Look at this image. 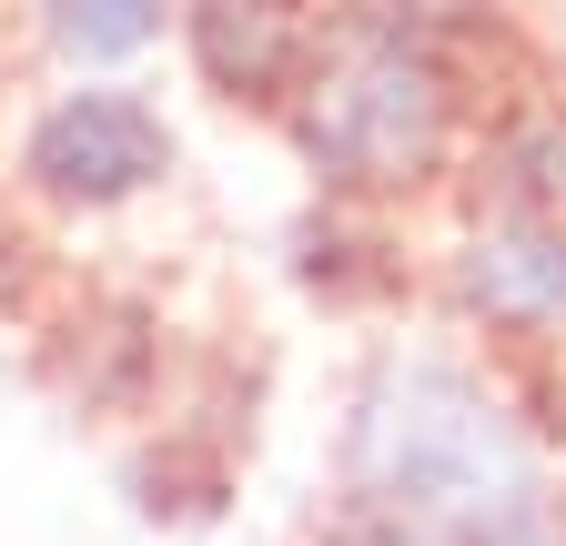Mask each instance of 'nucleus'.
I'll return each mask as SVG.
<instances>
[{"label": "nucleus", "mask_w": 566, "mask_h": 546, "mask_svg": "<svg viewBox=\"0 0 566 546\" xmlns=\"http://www.w3.org/2000/svg\"><path fill=\"white\" fill-rule=\"evenodd\" d=\"M455 304L495 334H566V223L556 213H495L455 253Z\"/></svg>", "instance_id": "39448f33"}, {"label": "nucleus", "mask_w": 566, "mask_h": 546, "mask_svg": "<svg viewBox=\"0 0 566 546\" xmlns=\"http://www.w3.org/2000/svg\"><path fill=\"white\" fill-rule=\"evenodd\" d=\"M21 263H31V243H21V223H11V213H0V294L21 284Z\"/></svg>", "instance_id": "1a4fd4ad"}, {"label": "nucleus", "mask_w": 566, "mask_h": 546, "mask_svg": "<svg viewBox=\"0 0 566 546\" xmlns=\"http://www.w3.org/2000/svg\"><path fill=\"white\" fill-rule=\"evenodd\" d=\"M283 122H294V143H304L324 192L395 202V192L446 172L455 132H465V92H455V61H446L424 11L354 0L334 21V41L314 51V82Z\"/></svg>", "instance_id": "f03ea898"}, {"label": "nucleus", "mask_w": 566, "mask_h": 546, "mask_svg": "<svg viewBox=\"0 0 566 546\" xmlns=\"http://www.w3.org/2000/svg\"><path fill=\"white\" fill-rule=\"evenodd\" d=\"M182 51L212 102L233 112H294L314 82L324 21L314 0H182Z\"/></svg>", "instance_id": "20e7f679"}, {"label": "nucleus", "mask_w": 566, "mask_h": 546, "mask_svg": "<svg viewBox=\"0 0 566 546\" xmlns=\"http://www.w3.org/2000/svg\"><path fill=\"white\" fill-rule=\"evenodd\" d=\"M172 21V0H41V41L82 72H112V61L153 51Z\"/></svg>", "instance_id": "423d86ee"}, {"label": "nucleus", "mask_w": 566, "mask_h": 546, "mask_svg": "<svg viewBox=\"0 0 566 546\" xmlns=\"http://www.w3.org/2000/svg\"><path fill=\"white\" fill-rule=\"evenodd\" d=\"M536 506V465L455 365H385L344 426V516L405 546H455L485 516Z\"/></svg>", "instance_id": "f257e3e1"}, {"label": "nucleus", "mask_w": 566, "mask_h": 546, "mask_svg": "<svg viewBox=\"0 0 566 546\" xmlns=\"http://www.w3.org/2000/svg\"><path fill=\"white\" fill-rule=\"evenodd\" d=\"M163 172H172V122L132 82H71L21 132V192H41L51 213H122Z\"/></svg>", "instance_id": "7ed1b4c3"}, {"label": "nucleus", "mask_w": 566, "mask_h": 546, "mask_svg": "<svg viewBox=\"0 0 566 546\" xmlns=\"http://www.w3.org/2000/svg\"><path fill=\"white\" fill-rule=\"evenodd\" d=\"M455 546H566L556 526H546V496L536 506H506V516H485L475 536H455Z\"/></svg>", "instance_id": "0eeeda50"}, {"label": "nucleus", "mask_w": 566, "mask_h": 546, "mask_svg": "<svg viewBox=\"0 0 566 546\" xmlns=\"http://www.w3.org/2000/svg\"><path fill=\"white\" fill-rule=\"evenodd\" d=\"M324 546H405V536H395V526H375V516H344Z\"/></svg>", "instance_id": "6e6552de"}]
</instances>
